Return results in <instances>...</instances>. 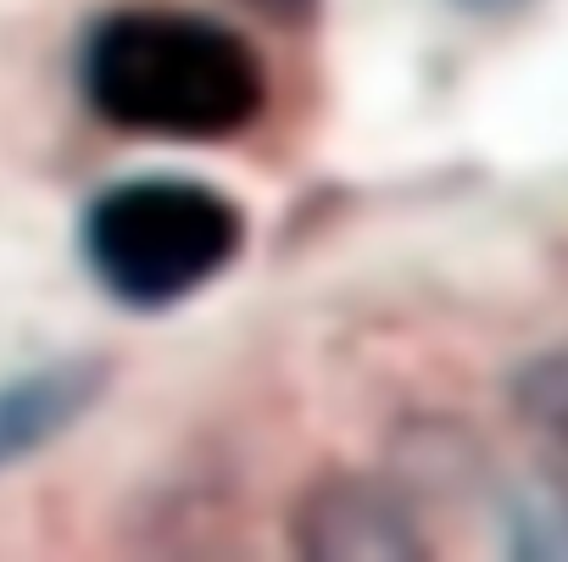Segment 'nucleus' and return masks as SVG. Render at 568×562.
Instances as JSON below:
<instances>
[{
  "label": "nucleus",
  "mask_w": 568,
  "mask_h": 562,
  "mask_svg": "<svg viewBox=\"0 0 568 562\" xmlns=\"http://www.w3.org/2000/svg\"><path fill=\"white\" fill-rule=\"evenodd\" d=\"M507 407H513L518 429L540 451H551L557 468H568V340L529 351L507 374Z\"/></svg>",
  "instance_id": "nucleus-6"
},
{
  "label": "nucleus",
  "mask_w": 568,
  "mask_h": 562,
  "mask_svg": "<svg viewBox=\"0 0 568 562\" xmlns=\"http://www.w3.org/2000/svg\"><path fill=\"white\" fill-rule=\"evenodd\" d=\"M496 534L518 562H568V473H524L496 490Z\"/></svg>",
  "instance_id": "nucleus-5"
},
{
  "label": "nucleus",
  "mask_w": 568,
  "mask_h": 562,
  "mask_svg": "<svg viewBox=\"0 0 568 562\" xmlns=\"http://www.w3.org/2000/svg\"><path fill=\"white\" fill-rule=\"evenodd\" d=\"M251 245L245 206L201 173H123L73 217L84 278L129 318H162L206 296Z\"/></svg>",
  "instance_id": "nucleus-2"
},
{
  "label": "nucleus",
  "mask_w": 568,
  "mask_h": 562,
  "mask_svg": "<svg viewBox=\"0 0 568 562\" xmlns=\"http://www.w3.org/2000/svg\"><path fill=\"white\" fill-rule=\"evenodd\" d=\"M73 95L129 140L234 145L267 117L273 73L262 45L223 12L123 0L79 29Z\"/></svg>",
  "instance_id": "nucleus-1"
},
{
  "label": "nucleus",
  "mask_w": 568,
  "mask_h": 562,
  "mask_svg": "<svg viewBox=\"0 0 568 562\" xmlns=\"http://www.w3.org/2000/svg\"><path fill=\"white\" fill-rule=\"evenodd\" d=\"M296 556L313 562H418L429 556V529L418 501L379 473H324L313 479L284 523Z\"/></svg>",
  "instance_id": "nucleus-3"
},
{
  "label": "nucleus",
  "mask_w": 568,
  "mask_h": 562,
  "mask_svg": "<svg viewBox=\"0 0 568 562\" xmlns=\"http://www.w3.org/2000/svg\"><path fill=\"white\" fill-rule=\"evenodd\" d=\"M457 18H474V23H507V18H524L535 12L540 0H446Z\"/></svg>",
  "instance_id": "nucleus-7"
},
{
  "label": "nucleus",
  "mask_w": 568,
  "mask_h": 562,
  "mask_svg": "<svg viewBox=\"0 0 568 562\" xmlns=\"http://www.w3.org/2000/svg\"><path fill=\"white\" fill-rule=\"evenodd\" d=\"M106 396L112 362L101 351H62L0 374V479L84 429Z\"/></svg>",
  "instance_id": "nucleus-4"
}]
</instances>
